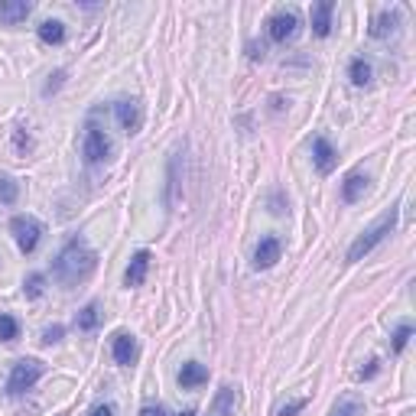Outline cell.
Wrapping results in <instances>:
<instances>
[{
  "label": "cell",
  "instance_id": "obj_1",
  "mask_svg": "<svg viewBox=\"0 0 416 416\" xmlns=\"http://www.w3.org/2000/svg\"><path fill=\"white\" fill-rule=\"evenodd\" d=\"M94 267H98V254L92 251V244L85 238H72L59 251V257L52 263V273H56V280L62 286H78V283H85L92 277Z\"/></svg>",
  "mask_w": 416,
  "mask_h": 416
},
{
  "label": "cell",
  "instance_id": "obj_6",
  "mask_svg": "<svg viewBox=\"0 0 416 416\" xmlns=\"http://www.w3.org/2000/svg\"><path fill=\"white\" fill-rule=\"evenodd\" d=\"M114 118H118L124 134H140V127H144V104L137 98H118L114 101Z\"/></svg>",
  "mask_w": 416,
  "mask_h": 416
},
{
  "label": "cell",
  "instance_id": "obj_7",
  "mask_svg": "<svg viewBox=\"0 0 416 416\" xmlns=\"http://www.w3.org/2000/svg\"><path fill=\"white\" fill-rule=\"evenodd\" d=\"M299 30V17L293 13V10H280V13H273L270 20H267V33H270L273 43H286V39H293Z\"/></svg>",
  "mask_w": 416,
  "mask_h": 416
},
{
  "label": "cell",
  "instance_id": "obj_22",
  "mask_svg": "<svg viewBox=\"0 0 416 416\" xmlns=\"http://www.w3.org/2000/svg\"><path fill=\"white\" fill-rule=\"evenodd\" d=\"M20 198V182L10 176H0V202L4 205H13Z\"/></svg>",
  "mask_w": 416,
  "mask_h": 416
},
{
  "label": "cell",
  "instance_id": "obj_30",
  "mask_svg": "<svg viewBox=\"0 0 416 416\" xmlns=\"http://www.w3.org/2000/svg\"><path fill=\"white\" fill-rule=\"evenodd\" d=\"M374 374H377V361H367V367H361V371H358V377L365 381V377H374Z\"/></svg>",
  "mask_w": 416,
  "mask_h": 416
},
{
  "label": "cell",
  "instance_id": "obj_20",
  "mask_svg": "<svg viewBox=\"0 0 416 416\" xmlns=\"http://www.w3.org/2000/svg\"><path fill=\"white\" fill-rule=\"evenodd\" d=\"M371 75H374L371 62H367V59H361V56H358V59H351V65H348V78L355 82L358 88H361V85H367V82H371Z\"/></svg>",
  "mask_w": 416,
  "mask_h": 416
},
{
  "label": "cell",
  "instance_id": "obj_16",
  "mask_svg": "<svg viewBox=\"0 0 416 416\" xmlns=\"http://www.w3.org/2000/svg\"><path fill=\"white\" fill-rule=\"evenodd\" d=\"M367 192V176H361V172H351V176H345V182H341V198L345 202H358V198Z\"/></svg>",
  "mask_w": 416,
  "mask_h": 416
},
{
  "label": "cell",
  "instance_id": "obj_29",
  "mask_svg": "<svg viewBox=\"0 0 416 416\" xmlns=\"http://www.w3.org/2000/svg\"><path fill=\"white\" fill-rule=\"evenodd\" d=\"M62 78H65V72H62V68H59V72H52V75H49V82H46V88H43V92H46V94H52V92H56V88L62 85Z\"/></svg>",
  "mask_w": 416,
  "mask_h": 416
},
{
  "label": "cell",
  "instance_id": "obj_3",
  "mask_svg": "<svg viewBox=\"0 0 416 416\" xmlns=\"http://www.w3.org/2000/svg\"><path fill=\"white\" fill-rule=\"evenodd\" d=\"M43 361H36V358H23V361H17L13 365V371H10L7 377V393L10 397H20L23 391H30L39 377H43Z\"/></svg>",
  "mask_w": 416,
  "mask_h": 416
},
{
  "label": "cell",
  "instance_id": "obj_8",
  "mask_svg": "<svg viewBox=\"0 0 416 416\" xmlns=\"http://www.w3.org/2000/svg\"><path fill=\"white\" fill-rule=\"evenodd\" d=\"M313 160H315V170L322 172V176H329V172L335 170V163H339V153H335V146H332L325 137H315L313 140Z\"/></svg>",
  "mask_w": 416,
  "mask_h": 416
},
{
  "label": "cell",
  "instance_id": "obj_24",
  "mask_svg": "<svg viewBox=\"0 0 416 416\" xmlns=\"http://www.w3.org/2000/svg\"><path fill=\"white\" fill-rule=\"evenodd\" d=\"M43 289H46V277H43V273H30V277L23 280V293L30 299H39V296H43Z\"/></svg>",
  "mask_w": 416,
  "mask_h": 416
},
{
  "label": "cell",
  "instance_id": "obj_23",
  "mask_svg": "<svg viewBox=\"0 0 416 416\" xmlns=\"http://www.w3.org/2000/svg\"><path fill=\"white\" fill-rule=\"evenodd\" d=\"M361 413H365V403H361L358 397H345V400L335 403V413L332 416H361Z\"/></svg>",
  "mask_w": 416,
  "mask_h": 416
},
{
  "label": "cell",
  "instance_id": "obj_28",
  "mask_svg": "<svg viewBox=\"0 0 416 416\" xmlns=\"http://www.w3.org/2000/svg\"><path fill=\"white\" fill-rule=\"evenodd\" d=\"M62 335H65V329H62V325H52V329L43 332V341L46 345H56V341H62Z\"/></svg>",
  "mask_w": 416,
  "mask_h": 416
},
{
  "label": "cell",
  "instance_id": "obj_2",
  "mask_svg": "<svg viewBox=\"0 0 416 416\" xmlns=\"http://www.w3.org/2000/svg\"><path fill=\"white\" fill-rule=\"evenodd\" d=\"M397 218H400V205H391V208H387V212H384L381 218L374 221L371 228H365V231H361V234L355 238V244L348 247V260L355 263V260H361V257L371 254L374 247L381 244V241L387 238V234H391L393 228H397Z\"/></svg>",
  "mask_w": 416,
  "mask_h": 416
},
{
  "label": "cell",
  "instance_id": "obj_11",
  "mask_svg": "<svg viewBox=\"0 0 416 416\" xmlns=\"http://www.w3.org/2000/svg\"><path fill=\"white\" fill-rule=\"evenodd\" d=\"M146 270H150V251H137V254L130 257V267H127V273H124V283H127V286H140V283L146 280Z\"/></svg>",
  "mask_w": 416,
  "mask_h": 416
},
{
  "label": "cell",
  "instance_id": "obj_25",
  "mask_svg": "<svg viewBox=\"0 0 416 416\" xmlns=\"http://www.w3.org/2000/svg\"><path fill=\"white\" fill-rule=\"evenodd\" d=\"M20 335V322L13 315H0V341H17Z\"/></svg>",
  "mask_w": 416,
  "mask_h": 416
},
{
  "label": "cell",
  "instance_id": "obj_32",
  "mask_svg": "<svg viewBox=\"0 0 416 416\" xmlns=\"http://www.w3.org/2000/svg\"><path fill=\"white\" fill-rule=\"evenodd\" d=\"M140 416H163V407H144Z\"/></svg>",
  "mask_w": 416,
  "mask_h": 416
},
{
  "label": "cell",
  "instance_id": "obj_26",
  "mask_svg": "<svg viewBox=\"0 0 416 416\" xmlns=\"http://www.w3.org/2000/svg\"><path fill=\"white\" fill-rule=\"evenodd\" d=\"M410 339H413V325H400V329L393 332V351L400 355V351L407 348V341H410Z\"/></svg>",
  "mask_w": 416,
  "mask_h": 416
},
{
  "label": "cell",
  "instance_id": "obj_19",
  "mask_svg": "<svg viewBox=\"0 0 416 416\" xmlns=\"http://www.w3.org/2000/svg\"><path fill=\"white\" fill-rule=\"evenodd\" d=\"M98 322H101V306H98V303H88V306L78 313V319H75L78 332H94V329H98Z\"/></svg>",
  "mask_w": 416,
  "mask_h": 416
},
{
  "label": "cell",
  "instance_id": "obj_17",
  "mask_svg": "<svg viewBox=\"0 0 416 416\" xmlns=\"http://www.w3.org/2000/svg\"><path fill=\"white\" fill-rule=\"evenodd\" d=\"M39 39H43L46 46L65 43V23H62V20H46V23H39Z\"/></svg>",
  "mask_w": 416,
  "mask_h": 416
},
{
  "label": "cell",
  "instance_id": "obj_5",
  "mask_svg": "<svg viewBox=\"0 0 416 416\" xmlns=\"http://www.w3.org/2000/svg\"><path fill=\"white\" fill-rule=\"evenodd\" d=\"M82 156H85L88 166H98V163H104L111 156V140H108V134H104L101 127H94V124H88V127H85Z\"/></svg>",
  "mask_w": 416,
  "mask_h": 416
},
{
  "label": "cell",
  "instance_id": "obj_18",
  "mask_svg": "<svg viewBox=\"0 0 416 416\" xmlns=\"http://www.w3.org/2000/svg\"><path fill=\"white\" fill-rule=\"evenodd\" d=\"M179 156H182V150H176L170 160V182H166V208H172L179 198Z\"/></svg>",
  "mask_w": 416,
  "mask_h": 416
},
{
  "label": "cell",
  "instance_id": "obj_31",
  "mask_svg": "<svg viewBox=\"0 0 416 416\" xmlns=\"http://www.w3.org/2000/svg\"><path fill=\"white\" fill-rule=\"evenodd\" d=\"M92 416H114V407H111V403H98V407L92 410Z\"/></svg>",
  "mask_w": 416,
  "mask_h": 416
},
{
  "label": "cell",
  "instance_id": "obj_13",
  "mask_svg": "<svg viewBox=\"0 0 416 416\" xmlns=\"http://www.w3.org/2000/svg\"><path fill=\"white\" fill-rule=\"evenodd\" d=\"M332 13H335V4L332 0H322V4H315L313 7V33L315 36H329L332 33Z\"/></svg>",
  "mask_w": 416,
  "mask_h": 416
},
{
  "label": "cell",
  "instance_id": "obj_4",
  "mask_svg": "<svg viewBox=\"0 0 416 416\" xmlns=\"http://www.w3.org/2000/svg\"><path fill=\"white\" fill-rule=\"evenodd\" d=\"M10 231H13L17 247L23 251V254H33L39 238H43V225H39L33 215H17V218L10 221Z\"/></svg>",
  "mask_w": 416,
  "mask_h": 416
},
{
  "label": "cell",
  "instance_id": "obj_21",
  "mask_svg": "<svg viewBox=\"0 0 416 416\" xmlns=\"http://www.w3.org/2000/svg\"><path fill=\"white\" fill-rule=\"evenodd\" d=\"M234 403H238V393L225 387V391L215 397V407H212V416H234Z\"/></svg>",
  "mask_w": 416,
  "mask_h": 416
},
{
  "label": "cell",
  "instance_id": "obj_14",
  "mask_svg": "<svg viewBox=\"0 0 416 416\" xmlns=\"http://www.w3.org/2000/svg\"><path fill=\"white\" fill-rule=\"evenodd\" d=\"M205 381H208V367L198 365V361H186V365H182V371H179V384H182L186 391H192V387H202Z\"/></svg>",
  "mask_w": 416,
  "mask_h": 416
},
{
  "label": "cell",
  "instance_id": "obj_9",
  "mask_svg": "<svg viewBox=\"0 0 416 416\" xmlns=\"http://www.w3.org/2000/svg\"><path fill=\"white\" fill-rule=\"evenodd\" d=\"M111 355L120 367H130L140 358V348H137V339L134 335H114V345H111Z\"/></svg>",
  "mask_w": 416,
  "mask_h": 416
},
{
  "label": "cell",
  "instance_id": "obj_15",
  "mask_svg": "<svg viewBox=\"0 0 416 416\" xmlns=\"http://www.w3.org/2000/svg\"><path fill=\"white\" fill-rule=\"evenodd\" d=\"M397 26H400V13H397V10H384L381 17H374L371 36H374V39H387V36L397 33Z\"/></svg>",
  "mask_w": 416,
  "mask_h": 416
},
{
  "label": "cell",
  "instance_id": "obj_33",
  "mask_svg": "<svg viewBox=\"0 0 416 416\" xmlns=\"http://www.w3.org/2000/svg\"><path fill=\"white\" fill-rule=\"evenodd\" d=\"M179 416H196V410H182V413H179Z\"/></svg>",
  "mask_w": 416,
  "mask_h": 416
},
{
  "label": "cell",
  "instance_id": "obj_27",
  "mask_svg": "<svg viewBox=\"0 0 416 416\" xmlns=\"http://www.w3.org/2000/svg\"><path fill=\"white\" fill-rule=\"evenodd\" d=\"M299 410H306V397H299V400H289L286 407L277 410V416H296Z\"/></svg>",
  "mask_w": 416,
  "mask_h": 416
},
{
  "label": "cell",
  "instance_id": "obj_10",
  "mask_svg": "<svg viewBox=\"0 0 416 416\" xmlns=\"http://www.w3.org/2000/svg\"><path fill=\"white\" fill-rule=\"evenodd\" d=\"M280 254H283V244H280V238H263L260 244H257V251H254V267L257 270H267V267H273V263L280 260Z\"/></svg>",
  "mask_w": 416,
  "mask_h": 416
},
{
  "label": "cell",
  "instance_id": "obj_12",
  "mask_svg": "<svg viewBox=\"0 0 416 416\" xmlns=\"http://www.w3.org/2000/svg\"><path fill=\"white\" fill-rule=\"evenodd\" d=\"M30 13H33L30 0H0V20L4 23H23Z\"/></svg>",
  "mask_w": 416,
  "mask_h": 416
}]
</instances>
